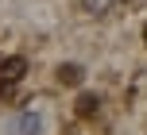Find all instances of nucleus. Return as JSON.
I'll list each match as a JSON object with an SVG mask.
<instances>
[{
	"mask_svg": "<svg viewBox=\"0 0 147 135\" xmlns=\"http://www.w3.org/2000/svg\"><path fill=\"white\" fill-rule=\"evenodd\" d=\"M116 0H81V12L85 15H109Z\"/></svg>",
	"mask_w": 147,
	"mask_h": 135,
	"instance_id": "nucleus-4",
	"label": "nucleus"
},
{
	"mask_svg": "<svg viewBox=\"0 0 147 135\" xmlns=\"http://www.w3.org/2000/svg\"><path fill=\"white\" fill-rule=\"evenodd\" d=\"M8 135H43V116L31 112V108L16 112L12 120H8Z\"/></svg>",
	"mask_w": 147,
	"mask_h": 135,
	"instance_id": "nucleus-1",
	"label": "nucleus"
},
{
	"mask_svg": "<svg viewBox=\"0 0 147 135\" xmlns=\"http://www.w3.org/2000/svg\"><path fill=\"white\" fill-rule=\"evenodd\" d=\"M81 77H85V70H81L78 62H66V66H58V81H62V85H81Z\"/></svg>",
	"mask_w": 147,
	"mask_h": 135,
	"instance_id": "nucleus-3",
	"label": "nucleus"
},
{
	"mask_svg": "<svg viewBox=\"0 0 147 135\" xmlns=\"http://www.w3.org/2000/svg\"><path fill=\"white\" fill-rule=\"evenodd\" d=\"M143 43H147V27H143Z\"/></svg>",
	"mask_w": 147,
	"mask_h": 135,
	"instance_id": "nucleus-6",
	"label": "nucleus"
},
{
	"mask_svg": "<svg viewBox=\"0 0 147 135\" xmlns=\"http://www.w3.org/2000/svg\"><path fill=\"white\" fill-rule=\"evenodd\" d=\"M93 112H97V97H89V93H85V97L78 100V116H93Z\"/></svg>",
	"mask_w": 147,
	"mask_h": 135,
	"instance_id": "nucleus-5",
	"label": "nucleus"
},
{
	"mask_svg": "<svg viewBox=\"0 0 147 135\" xmlns=\"http://www.w3.org/2000/svg\"><path fill=\"white\" fill-rule=\"evenodd\" d=\"M23 66H27L23 58H4V62H0V81H20Z\"/></svg>",
	"mask_w": 147,
	"mask_h": 135,
	"instance_id": "nucleus-2",
	"label": "nucleus"
}]
</instances>
